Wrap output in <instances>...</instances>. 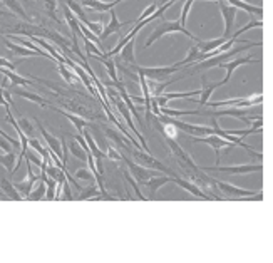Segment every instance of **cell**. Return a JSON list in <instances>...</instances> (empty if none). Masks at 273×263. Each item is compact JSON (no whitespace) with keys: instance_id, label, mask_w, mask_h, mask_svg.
Instances as JSON below:
<instances>
[{"instance_id":"cell-41","label":"cell","mask_w":273,"mask_h":263,"mask_svg":"<svg viewBox=\"0 0 273 263\" xmlns=\"http://www.w3.org/2000/svg\"><path fill=\"white\" fill-rule=\"evenodd\" d=\"M157 9H160V2H157V0H153V4H151L148 9H144V10H143V14L138 17L136 23H138V22H141V20H144V19H148V17H149V15H153Z\"/></svg>"},{"instance_id":"cell-39","label":"cell","mask_w":273,"mask_h":263,"mask_svg":"<svg viewBox=\"0 0 273 263\" xmlns=\"http://www.w3.org/2000/svg\"><path fill=\"white\" fill-rule=\"evenodd\" d=\"M74 178L77 179H81V181H96V176L93 175V171L90 170H86V168H81V170H77L74 173Z\"/></svg>"},{"instance_id":"cell-1","label":"cell","mask_w":273,"mask_h":263,"mask_svg":"<svg viewBox=\"0 0 273 263\" xmlns=\"http://www.w3.org/2000/svg\"><path fill=\"white\" fill-rule=\"evenodd\" d=\"M252 47H262V42H253V40H248L246 44L243 45H240V47H235V49H230L226 52H221V54H218V56L215 57H210V59H204V61H201L199 64H196L195 67H190V65H185V69H191V70H188L186 76H191V74H195V73H199V70H208L211 67H215V65H220L223 61H226V59L230 57H233L236 56V54H240V52H245L248 49H252Z\"/></svg>"},{"instance_id":"cell-7","label":"cell","mask_w":273,"mask_h":263,"mask_svg":"<svg viewBox=\"0 0 273 263\" xmlns=\"http://www.w3.org/2000/svg\"><path fill=\"white\" fill-rule=\"evenodd\" d=\"M204 173H230V175H246V173H262V164H240V166H206Z\"/></svg>"},{"instance_id":"cell-19","label":"cell","mask_w":273,"mask_h":263,"mask_svg":"<svg viewBox=\"0 0 273 263\" xmlns=\"http://www.w3.org/2000/svg\"><path fill=\"white\" fill-rule=\"evenodd\" d=\"M223 82H210L208 79H206V76L201 74V99H199V106H206V103H208V99L211 98V94H213L215 89L221 87Z\"/></svg>"},{"instance_id":"cell-22","label":"cell","mask_w":273,"mask_h":263,"mask_svg":"<svg viewBox=\"0 0 273 263\" xmlns=\"http://www.w3.org/2000/svg\"><path fill=\"white\" fill-rule=\"evenodd\" d=\"M199 94H201V89H196V91H193V92H166V94L156 95V101H157V104H160V107H163L173 99H185V98H190V95H199Z\"/></svg>"},{"instance_id":"cell-33","label":"cell","mask_w":273,"mask_h":263,"mask_svg":"<svg viewBox=\"0 0 273 263\" xmlns=\"http://www.w3.org/2000/svg\"><path fill=\"white\" fill-rule=\"evenodd\" d=\"M46 191H47V184L44 179H39L37 183H35L34 189L30 191L29 198L27 200H34V201H39V200H44L46 198Z\"/></svg>"},{"instance_id":"cell-23","label":"cell","mask_w":273,"mask_h":263,"mask_svg":"<svg viewBox=\"0 0 273 263\" xmlns=\"http://www.w3.org/2000/svg\"><path fill=\"white\" fill-rule=\"evenodd\" d=\"M14 92H15L17 95H20V98L30 101V103H34V104H39V106H42V107H52L51 101H47L46 98H42V95H39V94L29 92V91H26V89H14Z\"/></svg>"},{"instance_id":"cell-49","label":"cell","mask_w":273,"mask_h":263,"mask_svg":"<svg viewBox=\"0 0 273 263\" xmlns=\"http://www.w3.org/2000/svg\"><path fill=\"white\" fill-rule=\"evenodd\" d=\"M166 2H171V0H161V2H160V4L163 5V4H166Z\"/></svg>"},{"instance_id":"cell-48","label":"cell","mask_w":273,"mask_h":263,"mask_svg":"<svg viewBox=\"0 0 273 263\" xmlns=\"http://www.w3.org/2000/svg\"><path fill=\"white\" fill-rule=\"evenodd\" d=\"M17 64H19V62H12V61H7V59L0 57V67H5V69H10V70H15Z\"/></svg>"},{"instance_id":"cell-26","label":"cell","mask_w":273,"mask_h":263,"mask_svg":"<svg viewBox=\"0 0 273 263\" xmlns=\"http://www.w3.org/2000/svg\"><path fill=\"white\" fill-rule=\"evenodd\" d=\"M0 189L4 191L5 195L9 196V200H14V201H20V200H24L22 198V195L19 193V189H17L14 184H12L10 181L5 176H2L0 175Z\"/></svg>"},{"instance_id":"cell-30","label":"cell","mask_w":273,"mask_h":263,"mask_svg":"<svg viewBox=\"0 0 273 263\" xmlns=\"http://www.w3.org/2000/svg\"><path fill=\"white\" fill-rule=\"evenodd\" d=\"M57 67H59V74L64 77V81L67 82V84H74V82H82L81 77H79L76 73H74V74L71 73V67H69V65L65 64V62H59Z\"/></svg>"},{"instance_id":"cell-32","label":"cell","mask_w":273,"mask_h":263,"mask_svg":"<svg viewBox=\"0 0 273 263\" xmlns=\"http://www.w3.org/2000/svg\"><path fill=\"white\" fill-rule=\"evenodd\" d=\"M46 171H47V176L56 179L59 184H62L65 179H67V176H65V171H67V170L59 168V166H56V164H47Z\"/></svg>"},{"instance_id":"cell-8","label":"cell","mask_w":273,"mask_h":263,"mask_svg":"<svg viewBox=\"0 0 273 263\" xmlns=\"http://www.w3.org/2000/svg\"><path fill=\"white\" fill-rule=\"evenodd\" d=\"M191 142H204V145H210L211 148H213V151H215V154H216V163H220V149H224V148H233V146H236V145H233L232 141H228V139H223V137H220V136H206V137H203V136H195L191 139Z\"/></svg>"},{"instance_id":"cell-37","label":"cell","mask_w":273,"mask_h":263,"mask_svg":"<svg viewBox=\"0 0 273 263\" xmlns=\"http://www.w3.org/2000/svg\"><path fill=\"white\" fill-rule=\"evenodd\" d=\"M17 123H19L20 129L26 133L27 137H35V136H37V129H35L32 126V123H29L26 117H19V119H17Z\"/></svg>"},{"instance_id":"cell-14","label":"cell","mask_w":273,"mask_h":263,"mask_svg":"<svg viewBox=\"0 0 273 263\" xmlns=\"http://www.w3.org/2000/svg\"><path fill=\"white\" fill-rule=\"evenodd\" d=\"M123 161L126 163L127 168H129L131 175L134 176V179H136L139 184H144V183L148 181V179H151V178L154 176V173H151L149 168H144V166H141V164L132 163V161H131L129 158H126L124 154H123Z\"/></svg>"},{"instance_id":"cell-2","label":"cell","mask_w":273,"mask_h":263,"mask_svg":"<svg viewBox=\"0 0 273 263\" xmlns=\"http://www.w3.org/2000/svg\"><path fill=\"white\" fill-rule=\"evenodd\" d=\"M174 32H183V34L188 35V37H190V39L195 40V42H199V39L196 37V35H193L191 32H188L186 29H185V26H183V23H181L179 20L171 22V20H165V19H163L160 26H157V27L154 29V32L148 37V40H146V44H144V47H149L153 42H156L157 39H161L165 34H174Z\"/></svg>"},{"instance_id":"cell-47","label":"cell","mask_w":273,"mask_h":263,"mask_svg":"<svg viewBox=\"0 0 273 263\" xmlns=\"http://www.w3.org/2000/svg\"><path fill=\"white\" fill-rule=\"evenodd\" d=\"M0 136L2 137H5V139H7L9 142L12 146H14L15 149H20V141H17V139H14V137H10L7 133H5V131H2V128H0Z\"/></svg>"},{"instance_id":"cell-43","label":"cell","mask_w":273,"mask_h":263,"mask_svg":"<svg viewBox=\"0 0 273 263\" xmlns=\"http://www.w3.org/2000/svg\"><path fill=\"white\" fill-rule=\"evenodd\" d=\"M26 159H29L30 163H34L37 168H40V166L44 164V158H42L40 154H39V156H37V154H34V149H32V151L27 149V151H26Z\"/></svg>"},{"instance_id":"cell-29","label":"cell","mask_w":273,"mask_h":263,"mask_svg":"<svg viewBox=\"0 0 273 263\" xmlns=\"http://www.w3.org/2000/svg\"><path fill=\"white\" fill-rule=\"evenodd\" d=\"M224 2H230L236 9L246 10L248 14H252V15H262L263 14L262 7H257V5H252V4H248V2H243V0H224Z\"/></svg>"},{"instance_id":"cell-13","label":"cell","mask_w":273,"mask_h":263,"mask_svg":"<svg viewBox=\"0 0 273 263\" xmlns=\"http://www.w3.org/2000/svg\"><path fill=\"white\" fill-rule=\"evenodd\" d=\"M35 123H37V129H39V133L40 136L44 137V141H46V145L49 146V149H52L54 153L57 154V156L60 158V161L64 163V153H62V139H57V137H54L51 136V133L47 131L44 126L40 124L39 119H35Z\"/></svg>"},{"instance_id":"cell-27","label":"cell","mask_w":273,"mask_h":263,"mask_svg":"<svg viewBox=\"0 0 273 263\" xmlns=\"http://www.w3.org/2000/svg\"><path fill=\"white\" fill-rule=\"evenodd\" d=\"M102 129H104V133L107 134V137H111L112 141H116V145H118L121 149H124V151H127V153H129L132 148H136V146L132 145V142L129 141V139L126 141L123 136H119V133H118V131H114V129H111V128H106V126L102 128Z\"/></svg>"},{"instance_id":"cell-16","label":"cell","mask_w":273,"mask_h":263,"mask_svg":"<svg viewBox=\"0 0 273 263\" xmlns=\"http://www.w3.org/2000/svg\"><path fill=\"white\" fill-rule=\"evenodd\" d=\"M109 15H111V22H109V26L104 27V31H102V34H101V42H104V40H106L111 34L119 32L123 27L131 26V23H136V22H119V20H118L116 12H114V9H112V10H109Z\"/></svg>"},{"instance_id":"cell-5","label":"cell","mask_w":273,"mask_h":263,"mask_svg":"<svg viewBox=\"0 0 273 263\" xmlns=\"http://www.w3.org/2000/svg\"><path fill=\"white\" fill-rule=\"evenodd\" d=\"M129 154L132 158H134L136 161L141 166H144V168H149V170H156V171H163V173H168L169 176H176V173L174 171H171L168 168V166H165L163 163H160L156 158H153L151 154H148V153H143V151H138L136 148H132L131 151H129Z\"/></svg>"},{"instance_id":"cell-24","label":"cell","mask_w":273,"mask_h":263,"mask_svg":"<svg viewBox=\"0 0 273 263\" xmlns=\"http://www.w3.org/2000/svg\"><path fill=\"white\" fill-rule=\"evenodd\" d=\"M51 109L57 111L59 114H62L64 117H67L69 121H71L72 124H74V128L79 131V133H82V131L86 129V128L89 126V124H90V123H87L82 116H77V114H74V112H65V111H62V109H57V107H54V106L51 107Z\"/></svg>"},{"instance_id":"cell-9","label":"cell","mask_w":273,"mask_h":263,"mask_svg":"<svg viewBox=\"0 0 273 263\" xmlns=\"http://www.w3.org/2000/svg\"><path fill=\"white\" fill-rule=\"evenodd\" d=\"M246 114H262V109H241V107H233V109H220V111H198V116H211V117H223V116H233V117H246Z\"/></svg>"},{"instance_id":"cell-17","label":"cell","mask_w":273,"mask_h":263,"mask_svg":"<svg viewBox=\"0 0 273 263\" xmlns=\"http://www.w3.org/2000/svg\"><path fill=\"white\" fill-rule=\"evenodd\" d=\"M123 0H114V2H101V0H81V5L82 7H87L90 10L94 12H99V14H102V12H109L112 10L116 5H119Z\"/></svg>"},{"instance_id":"cell-35","label":"cell","mask_w":273,"mask_h":263,"mask_svg":"<svg viewBox=\"0 0 273 263\" xmlns=\"http://www.w3.org/2000/svg\"><path fill=\"white\" fill-rule=\"evenodd\" d=\"M0 163L4 164V168L14 173L15 168V163H17V156H15V151H10V153H5V154H0Z\"/></svg>"},{"instance_id":"cell-21","label":"cell","mask_w":273,"mask_h":263,"mask_svg":"<svg viewBox=\"0 0 273 263\" xmlns=\"http://www.w3.org/2000/svg\"><path fill=\"white\" fill-rule=\"evenodd\" d=\"M166 183H173V176H160V178L153 176L151 179H148V181L144 183L143 186H146V188L149 189V198L154 200L157 189H160L163 184H166Z\"/></svg>"},{"instance_id":"cell-38","label":"cell","mask_w":273,"mask_h":263,"mask_svg":"<svg viewBox=\"0 0 273 263\" xmlns=\"http://www.w3.org/2000/svg\"><path fill=\"white\" fill-rule=\"evenodd\" d=\"M44 7L47 10V14H49V17H52L57 23H62V20H60L56 14L57 12V0H44Z\"/></svg>"},{"instance_id":"cell-20","label":"cell","mask_w":273,"mask_h":263,"mask_svg":"<svg viewBox=\"0 0 273 263\" xmlns=\"http://www.w3.org/2000/svg\"><path fill=\"white\" fill-rule=\"evenodd\" d=\"M0 39L4 40L5 47H7V49L12 51L14 54H17V56H22V57H35V56H39V52H35L32 49H27V47H24L20 44H14V40L7 39L5 35H0Z\"/></svg>"},{"instance_id":"cell-45","label":"cell","mask_w":273,"mask_h":263,"mask_svg":"<svg viewBox=\"0 0 273 263\" xmlns=\"http://www.w3.org/2000/svg\"><path fill=\"white\" fill-rule=\"evenodd\" d=\"M62 200H67V201H71V200H74V196H72V189H71V183L65 179V181L62 183V196H60Z\"/></svg>"},{"instance_id":"cell-3","label":"cell","mask_w":273,"mask_h":263,"mask_svg":"<svg viewBox=\"0 0 273 263\" xmlns=\"http://www.w3.org/2000/svg\"><path fill=\"white\" fill-rule=\"evenodd\" d=\"M107 99L111 101V103L116 106V109L123 114V117L126 119V124H127V128H129L132 133H134L138 137H139V142H141V146H143V149L144 151L148 153V145H146V141H144V137L141 136V133L136 129V126H134V123H132V119H131V111H129V107L126 106V103L123 101V98H121V94H118L116 91H112V89H109L107 91Z\"/></svg>"},{"instance_id":"cell-34","label":"cell","mask_w":273,"mask_h":263,"mask_svg":"<svg viewBox=\"0 0 273 263\" xmlns=\"http://www.w3.org/2000/svg\"><path fill=\"white\" fill-rule=\"evenodd\" d=\"M69 153H71L74 158H77V159H81V161H87V151H86V149H84L81 145H79V141L76 139V137L71 141Z\"/></svg>"},{"instance_id":"cell-15","label":"cell","mask_w":273,"mask_h":263,"mask_svg":"<svg viewBox=\"0 0 273 263\" xmlns=\"http://www.w3.org/2000/svg\"><path fill=\"white\" fill-rule=\"evenodd\" d=\"M260 62H262V59H252V57H238V59H235V61H232V62H221L220 67L221 69H226V77H224V79L221 81L223 86L228 84L230 77H232V74H233V70L238 67V65H243V64H260Z\"/></svg>"},{"instance_id":"cell-40","label":"cell","mask_w":273,"mask_h":263,"mask_svg":"<svg viewBox=\"0 0 273 263\" xmlns=\"http://www.w3.org/2000/svg\"><path fill=\"white\" fill-rule=\"evenodd\" d=\"M262 23H263V22H262V19H260V20H255V19H252V20H250V23H246V26H243V27L240 29L238 32L232 34V37L236 40V39L240 37L241 34H243V32H246V31H250V29H253V27H262Z\"/></svg>"},{"instance_id":"cell-11","label":"cell","mask_w":273,"mask_h":263,"mask_svg":"<svg viewBox=\"0 0 273 263\" xmlns=\"http://www.w3.org/2000/svg\"><path fill=\"white\" fill-rule=\"evenodd\" d=\"M216 186L218 189H221L224 195L232 196L233 200H240V198H253V196H257L258 193L253 189H241V188H236L233 184L230 183H224V181H218L216 179Z\"/></svg>"},{"instance_id":"cell-4","label":"cell","mask_w":273,"mask_h":263,"mask_svg":"<svg viewBox=\"0 0 273 263\" xmlns=\"http://www.w3.org/2000/svg\"><path fill=\"white\" fill-rule=\"evenodd\" d=\"M157 119H160L163 124H174L176 128L181 129L188 136H211V134H215V128L196 126V124L185 123V121H181V119H173V116L160 114V116H157Z\"/></svg>"},{"instance_id":"cell-12","label":"cell","mask_w":273,"mask_h":263,"mask_svg":"<svg viewBox=\"0 0 273 263\" xmlns=\"http://www.w3.org/2000/svg\"><path fill=\"white\" fill-rule=\"evenodd\" d=\"M213 128H215V134L221 136L223 139L232 141L233 145H236V146H241L243 149H246V151L250 153L253 158H258V159H262V158H263V154H262V153H257V151H255V148H253V146H248L246 142L241 141V137H235V134H230L228 131H223L220 126H218V123H216V121H213Z\"/></svg>"},{"instance_id":"cell-36","label":"cell","mask_w":273,"mask_h":263,"mask_svg":"<svg viewBox=\"0 0 273 263\" xmlns=\"http://www.w3.org/2000/svg\"><path fill=\"white\" fill-rule=\"evenodd\" d=\"M99 196H101V189L96 188L93 184V186H89V188H82V191L79 193L77 198L81 201H84V200H90V198H98L99 200Z\"/></svg>"},{"instance_id":"cell-42","label":"cell","mask_w":273,"mask_h":263,"mask_svg":"<svg viewBox=\"0 0 273 263\" xmlns=\"http://www.w3.org/2000/svg\"><path fill=\"white\" fill-rule=\"evenodd\" d=\"M124 178H126V181L129 183L131 186H132V189H134V193H136V196H138V198H139V200H143V201H146L148 198H146V196H144V195L141 193V189H139V186H138V181H136V179H132L129 173H124Z\"/></svg>"},{"instance_id":"cell-10","label":"cell","mask_w":273,"mask_h":263,"mask_svg":"<svg viewBox=\"0 0 273 263\" xmlns=\"http://www.w3.org/2000/svg\"><path fill=\"white\" fill-rule=\"evenodd\" d=\"M218 5H220V10L223 14V19H224V34H223V39H230L233 34V23H235V15H236V9L233 5H226L224 4V0H218Z\"/></svg>"},{"instance_id":"cell-25","label":"cell","mask_w":273,"mask_h":263,"mask_svg":"<svg viewBox=\"0 0 273 263\" xmlns=\"http://www.w3.org/2000/svg\"><path fill=\"white\" fill-rule=\"evenodd\" d=\"M136 39V37H134ZM134 39L129 40L119 52V59L123 64L127 65H136V57H134Z\"/></svg>"},{"instance_id":"cell-31","label":"cell","mask_w":273,"mask_h":263,"mask_svg":"<svg viewBox=\"0 0 273 263\" xmlns=\"http://www.w3.org/2000/svg\"><path fill=\"white\" fill-rule=\"evenodd\" d=\"M2 2L5 4V7H7L9 10H12V14H15L17 17H20V19L29 22V17H27L26 10H24L22 4L19 2V0H2Z\"/></svg>"},{"instance_id":"cell-46","label":"cell","mask_w":273,"mask_h":263,"mask_svg":"<svg viewBox=\"0 0 273 263\" xmlns=\"http://www.w3.org/2000/svg\"><path fill=\"white\" fill-rule=\"evenodd\" d=\"M193 2H195V0H186V2H185V5H183V12H181V20H179L181 23H183V26H186L188 14H190V9H191Z\"/></svg>"},{"instance_id":"cell-44","label":"cell","mask_w":273,"mask_h":263,"mask_svg":"<svg viewBox=\"0 0 273 263\" xmlns=\"http://www.w3.org/2000/svg\"><path fill=\"white\" fill-rule=\"evenodd\" d=\"M106 154H107V159H112V161H123V154H121L119 151L114 146L109 145L107 149H106Z\"/></svg>"},{"instance_id":"cell-6","label":"cell","mask_w":273,"mask_h":263,"mask_svg":"<svg viewBox=\"0 0 273 263\" xmlns=\"http://www.w3.org/2000/svg\"><path fill=\"white\" fill-rule=\"evenodd\" d=\"M129 67L138 74L146 76L148 79H154V81H165L168 79V76H171L176 70H179L181 67L178 64L169 65V67H141V65H129Z\"/></svg>"},{"instance_id":"cell-28","label":"cell","mask_w":273,"mask_h":263,"mask_svg":"<svg viewBox=\"0 0 273 263\" xmlns=\"http://www.w3.org/2000/svg\"><path fill=\"white\" fill-rule=\"evenodd\" d=\"M0 74H4L7 79L12 82L14 86H20V87H26V86H34V82H30L27 77H24V76H19V74H15L14 70H10V69H5V67H0Z\"/></svg>"},{"instance_id":"cell-18","label":"cell","mask_w":273,"mask_h":263,"mask_svg":"<svg viewBox=\"0 0 273 263\" xmlns=\"http://www.w3.org/2000/svg\"><path fill=\"white\" fill-rule=\"evenodd\" d=\"M173 183L179 184L181 188H185L186 191H190L191 195H195L196 198H199V200H213V198H211L210 193H203L201 188L196 186V184L191 183V181H186V179H181V178H178V176H174V178H173Z\"/></svg>"}]
</instances>
